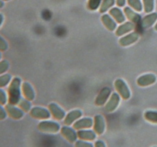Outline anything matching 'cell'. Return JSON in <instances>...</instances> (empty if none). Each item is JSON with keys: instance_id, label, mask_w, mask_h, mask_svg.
Returning a JSON list of instances; mask_svg holds the SVG:
<instances>
[{"instance_id": "cell-33", "label": "cell", "mask_w": 157, "mask_h": 147, "mask_svg": "<svg viewBox=\"0 0 157 147\" xmlns=\"http://www.w3.org/2000/svg\"><path fill=\"white\" fill-rule=\"evenodd\" d=\"M6 116H7V112L5 109H3V107L0 104V120L6 119Z\"/></svg>"}, {"instance_id": "cell-35", "label": "cell", "mask_w": 157, "mask_h": 147, "mask_svg": "<svg viewBox=\"0 0 157 147\" xmlns=\"http://www.w3.org/2000/svg\"><path fill=\"white\" fill-rule=\"evenodd\" d=\"M117 6H119V7H123V6H125L126 4V0H116Z\"/></svg>"}, {"instance_id": "cell-2", "label": "cell", "mask_w": 157, "mask_h": 147, "mask_svg": "<svg viewBox=\"0 0 157 147\" xmlns=\"http://www.w3.org/2000/svg\"><path fill=\"white\" fill-rule=\"evenodd\" d=\"M114 87L120 96L124 100L130 99L131 93L125 81L123 79H117L114 82Z\"/></svg>"}, {"instance_id": "cell-16", "label": "cell", "mask_w": 157, "mask_h": 147, "mask_svg": "<svg viewBox=\"0 0 157 147\" xmlns=\"http://www.w3.org/2000/svg\"><path fill=\"white\" fill-rule=\"evenodd\" d=\"M135 28L134 23L131 22V21H127L124 24H121L117 28L116 31V35L118 37L123 36L125 34L128 33V32H131Z\"/></svg>"}, {"instance_id": "cell-37", "label": "cell", "mask_w": 157, "mask_h": 147, "mask_svg": "<svg viewBox=\"0 0 157 147\" xmlns=\"http://www.w3.org/2000/svg\"><path fill=\"white\" fill-rule=\"evenodd\" d=\"M3 6H4V2H3L2 0H0V9L2 8Z\"/></svg>"}, {"instance_id": "cell-31", "label": "cell", "mask_w": 157, "mask_h": 147, "mask_svg": "<svg viewBox=\"0 0 157 147\" xmlns=\"http://www.w3.org/2000/svg\"><path fill=\"white\" fill-rule=\"evenodd\" d=\"M75 147H94L93 145L90 142H84V141L79 140L75 142Z\"/></svg>"}, {"instance_id": "cell-21", "label": "cell", "mask_w": 157, "mask_h": 147, "mask_svg": "<svg viewBox=\"0 0 157 147\" xmlns=\"http://www.w3.org/2000/svg\"><path fill=\"white\" fill-rule=\"evenodd\" d=\"M78 136L84 140L93 141L96 139V134L91 130H79L78 132Z\"/></svg>"}, {"instance_id": "cell-9", "label": "cell", "mask_w": 157, "mask_h": 147, "mask_svg": "<svg viewBox=\"0 0 157 147\" xmlns=\"http://www.w3.org/2000/svg\"><path fill=\"white\" fill-rule=\"evenodd\" d=\"M94 130L100 136L105 130V120L101 115H96L94 119Z\"/></svg>"}, {"instance_id": "cell-8", "label": "cell", "mask_w": 157, "mask_h": 147, "mask_svg": "<svg viewBox=\"0 0 157 147\" xmlns=\"http://www.w3.org/2000/svg\"><path fill=\"white\" fill-rule=\"evenodd\" d=\"M110 93H111L110 88H109V87H104L100 91L99 94L96 97V100H95V105L98 106V107L104 106V104H106L107 99L110 96Z\"/></svg>"}, {"instance_id": "cell-4", "label": "cell", "mask_w": 157, "mask_h": 147, "mask_svg": "<svg viewBox=\"0 0 157 147\" xmlns=\"http://www.w3.org/2000/svg\"><path fill=\"white\" fill-rule=\"evenodd\" d=\"M30 115L32 117L38 119H49L51 116L50 112L45 108L35 107L30 110Z\"/></svg>"}, {"instance_id": "cell-1", "label": "cell", "mask_w": 157, "mask_h": 147, "mask_svg": "<svg viewBox=\"0 0 157 147\" xmlns=\"http://www.w3.org/2000/svg\"><path fill=\"white\" fill-rule=\"evenodd\" d=\"M21 100V79L14 77L8 88V102L12 105L18 104Z\"/></svg>"}, {"instance_id": "cell-29", "label": "cell", "mask_w": 157, "mask_h": 147, "mask_svg": "<svg viewBox=\"0 0 157 147\" xmlns=\"http://www.w3.org/2000/svg\"><path fill=\"white\" fill-rule=\"evenodd\" d=\"M9 63L6 60H3V61H0V75L2 74H4L9 70Z\"/></svg>"}, {"instance_id": "cell-13", "label": "cell", "mask_w": 157, "mask_h": 147, "mask_svg": "<svg viewBox=\"0 0 157 147\" xmlns=\"http://www.w3.org/2000/svg\"><path fill=\"white\" fill-rule=\"evenodd\" d=\"M157 20V13L156 12H152L150 13L149 15H146L145 17L141 19V26L144 28H149L151 26H153V24H155V22Z\"/></svg>"}, {"instance_id": "cell-3", "label": "cell", "mask_w": 157, "mask_h": 147, "mask_svg": "<svg viewBox=\"0 0 157 147\" xmlns=\"http://www.w3.org/2000/svg\"><path fill=\"white\" fill-rule=\"evenodd\" d=\"M38 129L45 133H56L60 130V125L53 121H41L38 123Z\"/></svg>"}, {"instance_id": "cell-17", "label": "cell", "mask_w": 157, "mask_h": 147, "mask_svg": "<svg viewBox=\"0 0 157 147\" xmlns=\"http://www.w3.org/2000/svg\"><path fill=\"white\" fill-rule=\"evenodd\" d=\"M94 122L93 119L90 117L83 118V119H79L76 123H74V129L75 130H81V129H88L93 126Z\"/></svg>"}, {"instance_id": "cell-39", "label": "cell", "mask_w": 157, "mask_h": 147, "mask_svg": "<svg viewBox=\"0 0 157 147\" xmlns=\"http://www.w3.org/2000/svg\"><path fill=\"white\" fill-rule=\"evenodd\" d=\"M1 57H2V55H1V52H0V59H1Z\"/></svg>"}, {"instance_id": "cell-12", "label": "cell", "mask_w": 157, "mask_h": 147, "mask_svg": "<svg viewBox=\"0 0 157 147\" xmlns=\"http://www.w3.org/2000/svg\"><path fill=\"white\" fill-rule=\"evenodd\" d=\"M61 135L70 142H75L77 141L78 133H75V130L68 126H63L61 130Z\"/></svg>"}, {"instance_id": "cell-25", "label": "cell", "mask_w": 157, "mask_h": 147, "mask_svg": "<svg viewBox=\"0 0 157 147\" xmlns=\"http://www.w3.org/2000/svg\"><path fill=\"white\" fill-rule=\"evenodd\" d=\"M143 6L145 12L150 13L154 10V0H143Z\"/></svg>"}, {"instance_id": "cell-18", "label": "cell", "mask_w": 157, "mask_h": 147, "mask_svg": "<svg viewBox=\"0 0 157 147\" xmlns=\"http://www.w3.org/2000/svg\"><path fill=\"white\" fill-rule=\"evenodd\" d=\"M82 116V112L80 110H75L73 111H71L67 116L64 118V124L65 125H71L75 120L79 119L81 116Z\"/></svg>"}, {"instance_id": "cell-5", "label": "cell", "mask_w": 157, "mask_h": 147, "mask_svg": "<svg viewBox=\"0 0 157 147\" xmlns=\"http://www.w3.org/2000/svg\"><path fill=\"white\" fill-rule=\"evenodd\" d=\"M120 101H121V97H120L119 93H112L110 100L107 103L105 106V110L107 113H112L114 111L117 107L119 106Z\"/></svg>"}, {"instance_id": "cell-36", "label": "cell", "mask_w": 157, "mask_h": 147, "mask_svg": "<svg viewBox=\"0 0 157 147\" xmlns=\"http://www.w3.org/2000/svg\"><path fill=\"white\" fill-rule=\"evenodd\" d=\"M3 15H2V14H0V26L2 25V24L3 22Z\"/></svg>"}, {"instance_id": "cell-32", "label": "cell", "mask_w": 157, "mask_h": 147, "mask_svg": "<svg viewBox=\"0 0 157 147\" xmlns=\"http://www.w3.org/2000/svg\"><path fill=\"white\" fill-rule=\"evenodd\" d=\"M8 49V44L6 40L0 36V51H5Z\"/></svg>"}, {"instance_id": "cell-6", "label": "cell", "mask_w": 157, "mask_h": 147, "mask_svg": "<svg viewBox=\"0 0 157 147\" xmlns=\"http://www.w3.org/2000/svg\"><path fill=\"white\" fill-rule=\"evenodd\" d=\"M156 81V77L153 74H147L138 77L136 83L140 87H147L155 84Z\"/></svg>"}, {"instance_id": "cell-11", "label": "cell", "mask_w": 157, "mask_h": 147, "mask_svg": "<svg viewBox=\"0 0 157 147\" xmlns=\"http://www.w3.org/2000/svg\"><path fill=\"white\" fill-rule=\"evenodd\" d=\"M6 110L9 116L15 119H19L24 116L22 110L17 108L15 107V105H12V104H7L6 106Z\"/></svg>"}, {"instance_id": "cell-27", "label": "cell", "mask_w": 157, "mask_h": 147, "mask_svg": "<svg viewBox=\"0 0 157 147\" xmlns=\"http://www.w3.org/2000/svg\"><path fill=\"white\" fill-rule=\"evenodd\" d=\"M101 0H88L87 2V8L90 11H95L100 8L101 4Z\"/></svg>"}, {"instance_id": "cell-7", "label": "cell", "mask_w": 157, "mask_h": 147, "mask_svg": "<svg viewBox=\"0 0 157 147\" xmlns=\"http://www.w3.org/2000/svg\"><path fill=\"white\" fill-rule=\"evenodd\" d=\"M139 34L136 32H132V33L120 38L119 43L122 47H127V46H130L133 43L136 42L137 40L139 39Z\"/></svg>"}, {"instance_id": "cell-28", "label": "cell", "mask_w": 157, "mask_h": 147, "mask_svg": "<svg viewBox=\"0 0 157 147\" xmlns=\"http://www.w3.org/2000/svg\"><path fill=\"white\" fill-rule=\"evenodd\" d=\"M12 77L9 74H6L0 76V87H4L9 84Z\"/></svg>"}, {"instance_id": "cell-34", "label": "cell", "mask_w": 157, "mask_h": 147, "mask_svg": "<svg viewBox=\"0 0 157 147\" xmlns=\"http://www.w3.org/2000/svg\"><path fill=\"white\" fill-rule=\"evenodd\" d=\"M95 147H106V145L102 140H98L95 142Z\"/></svg>"}, {"instance_id": "cell-14", "label": "cell", "mask_w": 157, "mask_h": 147, "mask_svg": "<svg viewBox=\"0 0 157 147\" xmlns=\"http://www.w3.org/2000/svg\"><path fill=\"white\" fill-rule=\"evenodd\" d=\"M21 91H22L23 95L25 98L29 101H32L35 99V91L32 88V85L28 82H24L21 85Z\"/></svg>"}, {"instance_id": "cell-26", "label": "cell", "mask_w": 157, "mask_h": 147, "mask_svg": "<svg viewBox=\"0 0 157 147\" xmlns=\"http://www.w3.org/2000/svg\"><path fill=\"white\" fill-rule=\"evenodd\" d=\"M18 105H19L21 110H22L25 112L30 111L31 107H32V104H31L30 101L28 100L21 99V100L18 103Z\"/></svg>"}, {"instance_id": "cell-23", "label": "cell", "mask_w": 157, "mask_h": 147, "mask_svg": "<svg viewBox=\"0 0 157 147\" xmlns=\"http://www.w3.org/2000/svg\"><path fill=\"white\" fill-rule=\"evenodd\" d=\"M127 2L132 9H133L137 12H141L143 11L144 6L140 0H127Z\"/></svg>"}, {"instance_id": "cell-22", "label": "cell", "mask_w": 157, "mask_h": 147, "mask_svg": "<svg viewBox=\"0 0 157 147\" xmlns=\"http://www.w3.org/2000/svg\"><path fill=\"white\" fill-rule=\"evenodd\" d=\"M115 4V0H103L101 6L99 8V12L101 13H104L110 9Z\"/></svg>"}, {"instance_id": "cell-40", "label": "cell", "mask_w": 157, "mask_h": 147, "mask_svg": "<svg viewBox=\"0 0 157 147\" xmlns=\"http://www.w3.org/2000/svg\"><path fill=\"white\" fill-rule=\"evenodd\" d=\"M2 1H9V0H2Z\"/></svg>"}, {"instance_id": "cell-30", "label": "cell", "mask_w": 157, "mask_h": 147, "mask_svg": "<svg viewBox=\"0 0 157 147\" xmlns=\"http://www.w3.org/2000/svg\"><path fill=\"white\" fill-rule=\"evenodd\" d=\"M8 97L6 96V93L2 89H0V104L1 105H5L7 103Z\"/></svg>"}, {"instance_id": "cell-10", "label": "cell", "mask_w": 157, "mask_h": 147, "mask_svg": "<svg viewBox=\"0 0 157 147\" xmlns=\"http://www.w3.org/2000/svg\"><path fill=\"white\" fill-rule=\"evenodd\" d=\"M48 109L53 117L58 120H61L66 116L64 110L60 107H58V104H55V103H52V104H49Z\"/></svg>"}, {"instance_id": "cell-20", "label": "cell", "mask_w": 157, "mask_h": 147, "mask_svg": "<svg viewBox=\"0 0 157 147\" xmlns=\"http://www.w3.org/2000/svg\"><path fill=\"white\" fill-rule=\"evenodd\" d=\"M109 13H110V15L113 17V19L117 23L122 24L123 22L125 21V15H124V14L123 13V12L119 8H112L110 10V12H109Z\"/></svg>"}, {"instance_id": "cell-38", "label": "cell", "mask_w": 157, "mask_h": 147, "mask_svg": "<svg viewBox=\"0 0 157 147\" xmlns=\"http://www.w3.org/2000/svg\"><path fill=\"white\" fill-rule=\"evenodd\" d=\"M155 28V30L157 31V23L156 24V25H155V28Z\"/></svg>"}, {"instance_id": "cell-15", "label": "cell", "mask_w": 157, "mask_h": 147, "mask_svg": "<svg viewBox=\"0 0 157 147\" xmlns=\"http://www.w3.org/2000/svg\"><path fill=\"white\" fill-rule=\"evenodd\" d=\"M124 14H125L126 17H127L131 22L134 23V24H137V23L141 21L142 18H141L140 15L136 13V12H135L130 7L124 8Z\"/></svg>"}, {"instance_id": "cell-19", "label": "cell", "mask_w": 157, "mask_h": 147, "mask_svg": "<svg viewBox=\"0 0 157 147\" xmlns=\"http://www.w3.org/2000/svg\"><path fill=\"white\" fill-rule=\"evenodd\" d=\"M101 21H102L103 24L110 32H113L116 29V21L107 14H104L101 16Z\"/></svg>"}, {"instance_id": "cell-24", "label": "cell", "mask_w": 157, "mask_h": 147, "mask_svg": "<svg viewBox=\"0 0 157 147\" xmlns=\"http://www.w3.org/2000/svg\"><path fill=\"white\" fill-rule=\"evenodd\" d=\"M144 117L147 120L153 123H157V111L148 110L144 113Z\"/></svg>"}]
</instances>
